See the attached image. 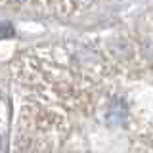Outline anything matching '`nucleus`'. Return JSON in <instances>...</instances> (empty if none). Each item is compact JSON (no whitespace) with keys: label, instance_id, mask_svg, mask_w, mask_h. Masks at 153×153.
Wrapping results in <instances>:
<instances>
[{"label":"nucleus","instance_id":"nucleus-1","mask_svg":"<svg viewBox=\"0 0 153 153\" xmlns=\"http://www.w3.org/2000/svg\"><path fill=\"white\" fill-rule=\"evenodd\" d=\"M10 80V153H153L149 44L40 42L16 56Z\"/></svg>","mask_w":153,"mask_h":153},{"label":"nucleus","instance_id":"nucleus-2","mask_svg":"<svg viewBox=\"0 0 153 153\" xmlns=\"http://www.w3.org/2000/svg\"><path fill=\"white\" fill-rule=\"evenodd\" d=\"M29 0H0V8H10V10H17V12H23L27 6Z\"/></svg>","mask_w":153,"mask_h":153}]
</instances>
